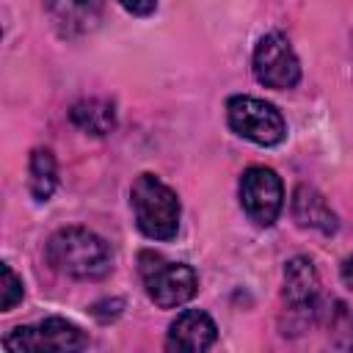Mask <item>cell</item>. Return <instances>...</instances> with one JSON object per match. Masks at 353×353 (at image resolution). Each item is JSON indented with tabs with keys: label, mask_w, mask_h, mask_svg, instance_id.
<instances>
[{
	"label": "cell",
	"mask_w": 353,
	"mask_h": 353,
	"mask_svg": "<svg viewBox=\"0 0 353 353\" xmlns=\"http://www.w3.org/2000/svg\"><path fill=\"white\" fill-rule=\"evenodd\" d=\"M218 336V328L212 317L201 309H185L176 314V320L168 325V350H182V353H199L207 350Z\"/></svg>",
	"instance_id": "ba28073f"
},
{
	"label": "cell",
	"mask_w": 353,
	"mask_h": 353,
	"mask_svg": "<svg viewBox=\"0 0 353 353\" xmlns=\"http://www.w3.org/2000/svg\"><path fill=\"white\" fill-rule=\"evenodd\" d=\"M69 119L74 127H80L83 132L91 135H108L116 127V110L110 102L105 99H80L72 105Z\"/></svg>",
	"instance_id": "7c38bea8"
},
{
	"label": "cell",
	"mask_w": 353,
	"mask_h": 353,
	"mask_svg": "<svg viewBox=\"0 0 353 353\" xmlns=\"http://www.w3.org/2000/svg\"><path fill=\"white\" fill-rule=\"evenodd\" d=\"M30 179V193L36 201H47L58 185V165H55V157L50 149H33L30 154V168H28Z\"/></svg>",
	"instance_id": "4fadbf2b"
},
{
	"label": "cell",
	"mask_w": 353,
	"mask_h": 353,
	"mask_svg": "<svg viewBox=\"0 0 353 353\" xmlns=\"http://www.w3.org/2000/svg\"><path fill=\"white\" fill-rule=\"evenodd\" d=\"M226 119L240 138L256 146H276L287 135V124L281 113L270 102L256 97H232L226 102Z\"/></svg>",
	"instance_id": "277c9868"
},
{
	"label": "cell",
	"mask_w": 353,
	"mask_h": 353,
	"mask_svg": "<svg viewBox=\"0 0 353 353\" xmlns=\"http://www.w3.org/2000/svg\"><path fill=\"white\" fill-rule=\"evenodd\" d=\"M0 273H3V281H0V309L8 312V309H14L22 301L25 290H22V281L17 279V273L11 270V265H3Z\"/></svg>",
	"instance_id": "5bb4252c"
},
{
	"label": "cell",
	"mask_w": 353,
	"mask_h": 353,
	"mask_svg": "<svg viewBox=\"0 0 353 353\" xmlns=\"http://www.w3.org/2000/svg\"><path fill=\"white\" fill-rule=\"evenodd\" d=\"M119 6L135 17H149L157 8V0H119Z\"/></svg>",
	"instance_id": "9a60e30c"
},
{
	"label": "cell",
	"mask_w": 353,
	"mask_h": 353,
	"mask_svg": "<svg viewBox=\"0 0 353 353\" xmlns=\"http://www.w3.org/2000/svg\"><path fill=\"white\" fill-rule=\"evenodd\" d=\"M44 8L63 36L88 33L102 17V0H44Z\"/></svg>",
	"instance_id": "9c48e42d"
},
{
	"label": "cell",
	"mask_w": 353,
	"mask_h": 353,
	"mask_svg": "<svg viewBox=\"0 0 353 353\" xmlns=\"http://www.w3.org/2000/svg\"><path fill=\"white\" fill-rule=\"evenodd\" d=\"M342 281L353 290V256H347V259L342 262Z\"/></svg>",
	"instance_id": "2e32d148"
},
{
	"label": "cell",
	"mask_w": 353,
	"mask_h": 353,
	"mask_svg": "<svg viewBox=\"0 0 353 353\" xmlns=\"http://www.w3.org/2000/svg\"><path fill=\"white\" fill-rule=\"evenodd\" d=\"M88 336L63 317H47L39 325H19L3 336V347L8 353H30V350H83Z\"/></svg>",
	"instance_id": "5b68a950"
},
{
	"label": "cell",
	"mask_w": 353,
	"mask_h": 353,
	"mask_svg": "<svg viewBox=\"0 0 353 353\" xmlns=\"http://www.w3.org/2000/svg\"><path fill=\"white\" fill-rule=\"evenodd\" d=\"M47 262L58 273H66L83 281L102 279L113 268L108 243L83 226H63L52 232L47 240Z\"/></svg>",
	"instance_id": "6da1fadb"
},
{
	"label": "cell",
	"mask_w": 353,
	"mask_h": 353,
	"mask_svg": "<svg viewBox=\"0 0 353 353\" xmlns=\"http://www.w3.org/2000/svg\"><path fill=\"white\" fill-rule=\"evenodd\" d=\"M254 74L268 88H292L301 80V63L295 50L281 33H265L254 50Z\"/></svg>",
	"instance_id": "52a82bcc"
},
{
	"label": "cell",
	"mask_w": 353,
	"mask_h": 353,
	"mask_svg": "<svg viewBox=\"0 0 353 353\" xmlns=\"http://www.w3.org/2000/svg\"><path fill=\"white\" fill-rule=\"evenodd\" d=\"M292 218L298 221V226L303 229H317L323 234H334L336 232V212L328 207L325 196L309 185H298L292 193Z\"/></svg>",
	"instance_id": "30bf717a"
},
{
	"label": "cell",
	"mask_w": 353,
	"mask_h": 353,
	"mask_svg": "<svg viewBox=\"0 0 353 353\" xmlns=\"http://www.w3.org/2000/svg\"><path fill=\"white\" fill-rule=\"evenodd\" d=\"M320 295V276L314 262L306 256H292L284 265V298L295 309H306Z\"/></svg>",
	"instance_id": "8fae6325"
},
{
	"label": "cell",
	"mask_w": 353,
	"mask_h": 353,
	"mask_svg": "<svg viewBox=\"0 0 353 353\" xmlns=\"http://www.w3.org/2000/svg\"><path fill=\"white\" fill-rule=\"evenodd\" d=\"M130 204L138 229L149 240H171L179 229V199L154 174H141L132 182Z\"/></svg>",
	"instance_id": "7a4b0ae2"
},
{
	"label": "cell",
	"mask_w": 353,
	"mask_h": 353,
	"mask_svg": "<svg viewBox=\"0 0 353 353\" xmlns=\"http://www.w3.org/2000/svg\"><path fill=\"white\" fill-rule=\"evenodd\" d=\"M240 204L256 226H273L284 204V188L273 168L251 165L240 176Z\"/></svg>",
	"instance_id": "8992f818"
},
{
	"label": "cell",
	"mask_w": 353,
	"mask_h": 353,
	"mask_svg": "<svg viewBox=\"0 0 353 353\" xmlns=\"http://www.w3.org/2000/svg\"><path fill=\"white\" fill-rule=\"evenodd\" d=\"M138 273H141L149 301H154V306L160 309H176L188 303L199 290V279L190 265L168 262L165 256L154 251L138 254Z\"/></svg>",
	"instance_id": "3957f363"
}]
</instances>
